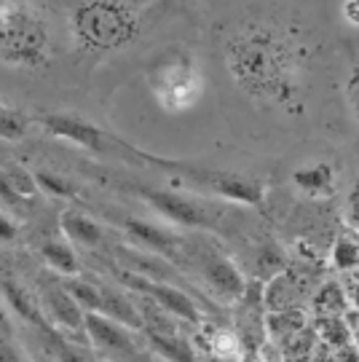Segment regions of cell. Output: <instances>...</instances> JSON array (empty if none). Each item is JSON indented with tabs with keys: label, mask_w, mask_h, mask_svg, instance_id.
Masks as SVG:
<instances>
[{
	"label": "cell",
	"mask_w": 359,
	"mask_h": 362,
	"mask_svg": "<svg viewBox=\"0 0 359 362\" xmlns=\"http://www.w3.org/2000/svg\"><path fill=\"white\" fill-rule=\"evenodd\" d=\"M225 67L249 100L284 113H303L308 81V49L276 22H244L225 40Z\"/></svg>",
	"instance_id": "obj_1"
},
{
	"label": "cell",
	"mask_w": 359,
	"mask_h": 362,
	"mask_svg": "<svg viewBox=\"0 0 359 362\" xmlns=\"http://www.w3.org/2000/svg\"><path fill=\"white\" fill-rule=\"evenodd\" d=\"M70 27L89 52H118L140 35V13L124 0H83L73 8Z\"/></svg>",
	"instance_id": "obj_2"
},
{
	"label": "cell",
	"mask_w": 359,
	"mask_h": 362,
	"mask_svg": "<svg viewBox=\"0 0 359 362\" xmlns=\"http://www.w3.org/2000/svg\"><path fill=\"white\" fill-rule=\"evenodd\" d=\"M52 38L43 13L30 0H0V62L13 67H43Z\"/></svg>",
	"instance_id": "obj_3"
},
{
	"label": "cell",
	"mask_w": 359,
	"mask_h": 362,
	"mask_svg": "<svg viewBox=\"0 0 359 362\" xmlns=\"http://www.w3.org/2000/svg\"><path fill=\"white\" fill-rule=\"evenodd\" d=\"M151 91L155 103L169 113L191 110L204 94V76L191 54L175 52L164 57L151 73Z\"/></svg>",
	"instance_id": "obj_4"
},
{
	"label": "cell",
	"mask_w": 359,
	"mask_h": 362,
	"mask_svg": "<svg viewBox=\"0 0 359 362\" xmlns=\"http://www.w3.org/2000/svg\"><path fill=\"white\" fill-rule=\"evenodd\" d=\"M188 263H191L193 272L199 274V279L204 282V287L218 298L220 303H239L244 298L247 279H244L242 269L215 242H209V239L193 242V239H188L182 269Z\"/></svg>",
	"instance_id": "obj_5"
},
{
	"label": "cell",
	"mask_w": 359,
	"mask_h": 362,
	"mask_svg": "<svg viewBox=\"0 0 359 362\" xmlns=\"http://www.w3.org/2000/svg\"><path fill=\"white\" fill-rule=\"evenodd\" d=\"M137 194L148 207H153L158 215H164L182 228H201V231L215 228V220H218L215 209L196 196L180 194V191H158V188H140Z\"/></svg>",
	"instance_id": "obj_6"
},
{
	"label": "cell",
	"mask_w": 359,
	"mask_h": 362,
	"mask_svg": "<svg viewBox=\"0 0 359 362\" xmlns=\"http://www.w3.org/2000/svg\"><path fill=\"white\" fill-rule=\"evenodd\" d=\"M124 282H126L134 293L145 300H151L155 309H161L164 314H169L172 320H182L188 325H204V314L196 306L185 290H180L177 285L172 282H153V279H142V276H134V274L124 272Z\"/></svg>",
	"instance_id": "obj_7"
},
{
	"label": "cell",
	"mask_w": 359,
	"mask_h": 362,
	"mask_svg": "<svg viewBox=\"0 0 359 362\" xmlns=\"http://www.w3.org/2000/svg\"><path fill=\"white\" fill-rule=\"evenodd\" d=\"M191 175L206 191L223 196L228 202H236V204H244V207H260L266 199L263 182L249 175L225 172V169H204V172H191Z\"/></svg>",
	"instance_id": "obj_8"
},
{
	"label": "cell",
	"mask_w": 359,
	"mask_h": 362,
	"mask_svg": "<svg viewBox=\"0 0 359 362\" xmlns=\"http://www.w3.org/2000/svg\"><path fill=\"white\" fill-rule=\"evenodd\" d=\"M126 231L134 242H140L142 250L153 252L158 258L169 260L175 269L185 263V250H188V239L175 231H167L161 226H153L148 220H129Z\"/></svg>",
	"instance_id": "obj_9"
},
{
	"label": "cell",
	"mask_w": 359,
	"mask_h": 362,
	"mask_svg": "<svg viewBox=\"0 0 359 362\" xmlns=\"http://www.w3.org/2000/svg\"><path fill=\"white\" fill-rule=\"evenodd\" d=\"M38 124H43V129L59 137V140H67L73 145H81L86 151H105V143H107V134H105L97 124L91 121H83L81 116H67V113H52V116H40Z\"/></svg>",
	"instance_id": "obj_10"
},
{
	"label": "cell",
	"mask_w": 359,
	"mask_h": 362,
	"mask_svg": "<svg viewBox=\"0 0 359 362\" xmlns=\"http://www.w3.org/2000/svg\"><path fill=\"white\" fill-rule=\"evenodd\" d=\"M306 296V279L293 272V269H284V272L273 274L271 279H266V285L260 287V300H263V309L269 311V314L300 309V303H303Z\"/></svg>",
	"instance_id": "obj_11"
},
{
	"label": "cell",
	"mask_w": 359,
	"mask_h": 362,
	"mask_svg": "<svg viewBox=\"0 0 359 362\" xmlns=\"http://www.w3.org/2000/svg\"><path fill=\"white\" fill-rule=\"evenodd\" d=\"M40 300H43V309H46L43 314L52 317L57 327L78 333V336H86L83 333V317H86V311L78 306V300L67 293V287L64 285L43 287V298Z\"/></svg>",
	"instance_id": "obj_12"
},
{
	"label": "cell",
	"mask_w": 359,
	"mask_h": 362,
	"mask_svg": "<svg viewBox=\"0 0 359 362\" xmlns=\"http://www.w3.org/2000/svg\"><path fill=\"white\" fill-rule=\"evenodd\" d=\"M290 182L298 194H303L306 199H327L338 188V169L327 161H308V164L293 169Z\"/></svg>",
	"instance_id": "obj_13"
},
{
	"label": "cell",
	"mask_w": 359,
	"mask_h": 362,
	"mask_svg": "<svg viewBox=\"0 0 359 362\" xmlns=\"http://www.w3.org/2000/svg\"><path fill=\"white\" fill-rule=\"evenodd\" d=\"M0 296L11 306V311L16 317H22L25 322H30L33 327H38L43 336H52L54 333V327L46 322V314L40 309L38 298L30 296L27 287H22L19 282H13V279H3V282H0Z\"/></svg>",
	"instance_id": "obj_14"
},
{
	"label": "cell",
	"mask_w": 359,
	"mask_h": 362,
	"mask_svg": "<svg viewBox=\"0 0 359 362\" xmlns=\"http://www.w3.org/2000/svg\"><path fill=\"white\" fill-rule=\"evenodd\" d=\"M59 226H62L64 236H67L70 242H78V245L97 247L105 239L102 226H100L97 220H91L89 215H83V212H73V209H67V212H62Z\"/></svg>",
	"instance_id": "obj_15"
},
{
	"label": "cell",
	"mask_w": 359,
	"mask_h": 362,
	"mask_svg": "<svg viewBox=\"0 0 359 362\" xmlns=\"http://www.w3.org/2000/svg\"><path fill=\"white\" fill-rule=\"evenodd\" d=\"M199 330H201L206 357H218V360H239L242 357V341L233 330L206 327V325H201Z\"/></svg>",
	"instance_id": "obj_16"
},
{
	"label": "cell",
	"mask_w": 359,
	"mask_h": 362,
	"mask_svg": "<svg viewBox=\"0 0 359 362\" xmlns=\"http://www.w3.org/2000/svg\"><path fill=\"white\" fill-rule=\"evenodd\" d=\"M40 258L46 260V266L54 269L62 276H78L81 274V263L76 258V250L62 242V239H49L40 245Z\"/></svg>",
	"instance_id": "obj_17"
},
{
	"label": "cell",
	"mask_w": 359,
	"mask_h": 362,
	"mask_svg": "<svg viewBox=\"0 0 359 362\" xmlns=\"http://www.w3.org/2000/svg\"><path fill=\"white\" fill-rule=\"evenodd\" d=\"M0 175H3L6 185H8L13 194L19 196V199L30 202L33 196L38 194V185H35V175H33L30 169L19 167V164H6V167H0Z\"/></svg>",
	"instance_id": "obj_18"
},
{
	"label": "cell",
	"mask_w": 359,
	"mask_h": 362,
	"mask_svg": "<svg viewBox=\"0 0 359 362\" xmlns=\"http://www.w3.org/2000/svg\"><path fill=\"white\" fill-rule=\"evenodd\" d=\"M330 258H333V266L338 269V272H351V269H357L359 266L357 236H351V233L338 236L333 245V252H330Z\"/></svg>",
	"instance_id": "obj_19"
},
{
	"label": "cell",
	"mask_w": 359,
	"mask_h": 362,
	"mask_svg": "<svg viewBox=\"0 0 359 362\" xmlns=\"http://www.w3.org/2000/svg\"><path fill=\"white\" fill-rule=\"evenodd\" d=\"M30 129V118L0 103V140H22Z\"/></svg>",
	"instance_id": "obj_20"
},
{
	"label": "cell",
	"mask_w": 359,
	"mask_h": 362,
	"mask_svg": "<svg viewBox=\"0 0 359 362\" xmlns=\"http://www.w3.org/2000/svg\"><path fill=\"white\" fill-rule=\"evenodd\" d=\"M33 175H35L38 191H46V194L59 196V199L76 196V188L70 185V180H64L62 175H57V172H52V169H40V172H33Z\"/></svg>",
	"instance_id": "obj_21"
},
{
	"label": "cell",
	"mask_w": 359,
	"mask_h": 362,
	"mask_svg": "<svg viewBox=\"0 0 359 362\" xmlns=\"http://www.w3.org/2000/svg\"><path fill=\"white\" fill-rule=\"evenodd\" d=\"M239 362H284V354L279 351V346H276L271 338H266V341L242 346Z\"/></svg>",
	"instance_id": "obj_22"
},
{
	"label": "cell",
	"mask_w": 359,
	"mask_h": 362,
	"mask_svg": "<svg viewBox=\"0 0 359 362\" xmlns=\"http://www.w3.org/2000/svg\"><path fill=\"white\" fill-rule=\"evenodd\" d=\"M49 338L54 341V349H57V357H59V362H94L86 351L81 349V346L70 344V341H64V338H59L57 333H52Z\"/></svg>",
	"instance_id": "obj_23"
},
{
	"label": "cell",
	"mask_w": 359,
	"mask_h": 362,
	"mask_svg": "<svg viewBox=\"0 0 359 362\" xmlns=\"http://www.w3.org/2000/svg\"><path fill=\"white\" fill-rule=\"evenodd\" d=\"M343 94H346V105L348 110H351V118L359 127V62L348 70L346 83H343Z\"/></svg>",
	"instance_id": "obj_24"
},
{
	"label": "cell",
	"mask_w": 359,
	"mask_h": 362,
	"mask_svg": "<svg viewBox=\"0 0 359 362\" xmlns=\"http://www.w3.org/2000/svg\"><path fill=\"white\" fill-rule=\"evenodd\" d=\"M0 362H27L22 349L13 344V338H11V333H8V327H6L3 314H0Z\"/></svg>",
	"instance_id": "obj_25"
},
{
	"label": "cell",
	"mask_w": 359,
	"mask_h": 362,
	"mask_svg": "<svg viewBox=\"0 0 359 362\" xmlns=\"http://www.w3.org/2000/svg\"><path fill=\"white\" fill-rule=\"evenodd\" d=\"M343 220H346V226L351 231L359 233V177L351 182V188H348L346 207H343Z\"/></svg>",
	"instance_id": "obj_26"
},
{
	"label": "cell",
	"mask_w": 359,
	"mask_h": 362,
	"mask_svg": "<svg viewBox=\"0 0 359 362\" xmlns=\"http://www.w3.org/2000/svg\"><path fill=\"white\" fill-rule=\"evenodd\" d=\"M19 236V226L13 223V218H8L3 209H0V242H13Z\"/></svg>",
	"instance_id": "obj_27"
},
{
	"label": "cell",
	"mask_w": 359,
	"mask_h": 362,
	"mask_svg": "<svg viewBox=\"0 0 359 362\" xmlns=\"http://www.w3.org/2000/svg\"><path fill=\"white\" fill-rule=\"evenodd\" d=\"M341 13L351 27H359V0H343L341 3Z\"/></svg>",
	"instance_id": "obj_28"
},
{
	"label": "cell",
	"mask_w": 359,
	"mask_h": 362,
	"mask_svg": "<svg viewBox=\"0 0 359 362\" xmlns=\"http://www.w3.org/2000/svg\"><path fill=\"white\" fill-rule=\"evenodd\" d=\"M94 362H110V360H94Z\"/></svg>",
	"instance_id": "obj_29"
}]
</instances>
